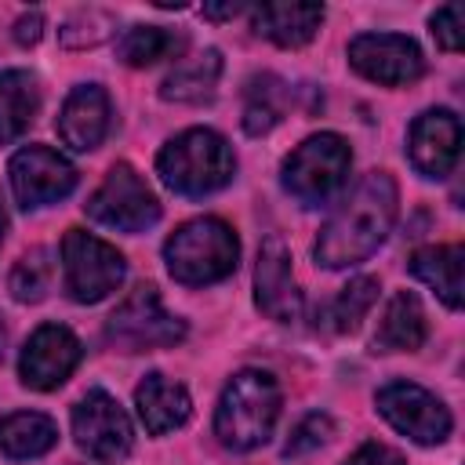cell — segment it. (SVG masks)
<instances>
[{"mask_svg":"<svg viewBox=\"0 0 465 465\" xmlns=\"http://www.w3.org/2000/svg\"><path fill=\"white\" fill-rule=\"evenodd\" d=\"M396 182L389 171H367L345 200L334 207L316 240V262L323 269H349L371 258L396 222Z\"/></svg>","mask_w":465,"mask_h":465,"instance_id":"6da1fadb","label":"cell"},{"mask_svg":"<svg viewBox=\"0 0 465 465\" xmlns=\"http://www.w3.org/2000/svg\"><path fill=\"white\" fill-rule=\"evenodd\" d=\"M156 174L178 196H207L232 182L236 156H232V145L218 131L189 127L160 149Z\"/></svg>","mask_w":465,"mask_h":465,"instance_id":"7a4b0ae2","label":"cell"},{"mask_svg":"<svg viewBox=\"0 0 465 465\" xmlns=\"http://www.w3.org/2000/svg\"><path fill=\"white\" fill-rule=\"evenodd\" d=\"M280 418V385L269 371H240L222 389L214 436L229 450H254L272 436Z\"/></svg>","mask_w":465,"mask_h":465,"instance_id":"3957f363","label":"cell"},{"mask_svg":"<svg viewBox=\"0 0 465 465\" xmlns=\"http://www.w3.org/2000/svg\"><path fill=\"white\" fill-rule=\"evenodd\" d=\"M167 272L185 287H207L232 276L240 262V240L222 218H193L178 225L163 243Z\"/></svg>","mask_w":465,"mask_h":465,"instance_id":"277c9868","label":"cell"},{"mask_svg":"<svg viewBox=\"0 0 465 465\" xmlns=\"http://www.w3.org/2000/svg\"><path fill=\"white\" fill-rule=\"evenodd\" d=\"M349 163H352V153L345 138L334 131H320V134H309L283 160L280 182L302 207H320L345 185Z\"/></svg>","mask_w":465,"mask_h":465,"instance_id":"5b68a950","label":"cell"},{"mask_svg":"<svg viewBox=\"0 0 465 465\" xmlns=\"http://www.w3.org/2000/svg\"><path fill=\"white\" fill-rule=\"evenodd\" d=\"M62 269H65V291L80 305H94V302L109 298L127 276L124 254L113 243L91 236L87 229H69L65 232Z\"/></svg>","mask_w":465,"mask_h":465,"instance_id":"8992f818","label":"cell"},{"mask_svg":"<svg viewBox=\"0 0 465 465\" xmlns=\"http://www.w3.org/2000/svg\"><path fill=\"white\" fill-rule=\"evenodd\" d=\"M105 338L120 352H149V349H163V345L182 341L185 323L163 309L153 283H142L105 320Z\"/></svg>","mask_w":465,"mask_h":465,"instance_id":"52a82bcc","label":"cell"},{"mask_svg":"<svg viewBox=\"0 0 465 465\" xmlns=\"http://www.w3.org/2000/svg\"><path fill=\"white\" fill-rule=\"evenodd\" d=\"M87 214L116 232H145L160 218V200L131 163H113L87 200Z\"/></svg>","mask_w":465,"mask_h":465,"instance_id":"ba28073f","label":"cell"},{"mask_svg":"<svg viewBox=\"0 0 465 465\" xmlns=\"http://www.w3.org/2000/svg\"><path fill=\"white\" fill-rule=\"evenodd\" d=\"M378 414L403 436H411L421 447L443 443L450 436V411L421 385L414 381H389L374 396Z\"/></svg>","mask_w":465,"mask_h":465,"instance_id":"9c48e42d","label":"cell"},{"mask_svg":"<svg viewBox=\"0 0 465 465\" xmlns=\"http://www.w3.org/2000/svg\"><path fill=\"white\" fill-rule=\"evenodd\" d=\"M11 193L25 211L47 207L76 189V167L51 145H25L7 163Z\"/></svg>","mask_w":465,"mask_h":465,"instance_id":"30bf717a","label":"cell"},{"mask_svg":"<svg viewBox=\"0 0 465 465\" xmlns=\"http://www.w3.org/2000/svg\"><path fill=\"white\" fill-rule=\"evenodd\" d=\"M73 436H76V447L94 461H120L134 440L131 418L105 389H91L87 396L76 400Z\"/></svg>","mask_w":465,"mask_h":465,"instance_id":"8fae6325","label":"cell"},{"mask_svg":"<svg viewBox=\"0 0 465 465\" xmlns=\"http://www.w3.org/2000/svg\"><path fill=\"white\" fill-rule=\"evenodd\" d=\"M349 65L385 87L414 84L425 73L421 47L403 33H360L349 44Z\"/></svg>","mask_w":465,"mask_h":465,"instance_id":"7c38bea8","label":"cell"},{"mask_svg":"<svg viewBox=\"0 0 465 465\" xmlns=\"http://www.w3.org/2000/svg\"><path fill=\"white\" fill-rule=\"evenodd\" d=\"M80 356H84V345L69 327L44 323L29 334V341L18 356V378H22V385H29L36 392H51L76 371Z\"/></svg>","mask_w":465,"mask_h":465,"instance_id":"4fadbf2b","label":"cell"},{"mask_svg":"<svg viewBox=\"0 0 465 465\" xmlns=\"http://www.w3.org/2000/svg\"><path fill=\"white\" fill-rule=\"evenodd\" d=\"M407 153H411V163L418 167V174L447 178L454 171V163H458V153H461V124H458V116L450 109H425L411 124Z\"/></svg>","mask_w":465,"mask_h":465,"instance_id":"5bb4252c","label":"cell"},{"mask_svg":"<svg viewBox=\"0 0 465 465\" xmlns=\"http://www.w3.org/2000/svg\"><path fill=\"white\" fill-rule=\"evenodd\" d=\"M254 305L276 320V323H291L302 312V291L294 283L291 272V251L283 247L280 236H269L258 251V265H254Z\"/></svg>","mask_w":465,"mask_h":465,"instance_id":"9a60e30c","label":"cell"},{"mask_svg":"<svg viewBox=\"0 0 465 465\" xmlns=\"http://www.w3.org/2000/svg\"><path fill=\"white\" fill-rule=\"evenodd\" d=\"M54 127H58V138L73 153H87V149L102 145V138L109 131V94H105V87H98V84L73 87Z\"/></svg>","mask_w":465,"mask_h":465,"instance_id":"2e32d148","label":"cell"},{"mask_svg":"<svg viewBox=\"0 0 465 465\" xmlns=\"http://www.w3.org/2000/svg\"><path fill=\"white\" fill-rule=\"evenodd\" d=\"M134 407H138V418H142L145 432H153V436H163V432L185 425L189 414H193L189 392L178 381H171L156 371L145 374V381L134 389Z\"/></svg>","mask_w":465,"mask_h":465,"instance_id":"e0dca14e","label":"cell"},{"mask_svg":"<svg viewBox=\"0 0 465 465\" xmlns=\"http://www.w3.org/2000/svg\"><path fill=\"white\" fill-rule=\"evenodd\" d=\"M254 29L262 36H269L280 47H302L316 36L320 22H323V7L320 4H258L251 11Z\"/></svg>","mask_w":465,"mask_h":465,"instance_id":"ac0fdd59","label":"cell"},{"mask_svg":"<svg viewBox=\"0 0 465 465\" xmlns=\"http://www.w3.org/2000/svg\"><path fill=\"white\" fill-rule=\"evenodd\" d=\"M411 272L429 283L447 309H461V291H465V251L458 243L443 247H421L411 258Z\"/></svg>","mask_w":465,"mask_h":465,"instance_id":"d6986e66","label":"cell"},{"mask_svg":"<svg viewBox=\"0 0 465 465\" xmlns=\"http://www.w3.org/2000/svg\"><path fill=\"white\" fill-rule=\"evenodd\" d=\"M425 341V312L411 291H396L374 331V349L381 352H414Z\"/></svg>","mask_w":465,"mask_h":465,"instance_id":"ffe728a7","label":"cell"},{"mask_svg":"<svg viewBox=\"0 0 465 465\" xmlns=\"http://www.w3.org/2000/svg\"><path fill=\"white\" fill-rule=\"evenodd\" d=\"M218 76H222V54L214 47H207L196 58L174 65V73L160 84V98L163 102H182V105L211 102L214 87H218Z\"/></svg>","mask_w":465,"mask_h":465,"instance_id":"44dd1931","label":"cell"},{"mask_svg":"<svg viewBox=\"0 0 465 465\" xmlns=\"http://www.w3.org/2000/svg\"><path fill=\"white\" fill-rule=\"evenodd\" d=\"M36 109H40L36 80L22 69L0 73V145L18 142L36 120Z\"/></svg>","mask_w":465,"mask_h":465,"instance_id":"7402d4cb","label":"cell"},{"mask_svg":"<svg viewBox=\"0 0 465 465\" xmlns=\"http://www.w3.org/2000/svg\"><path fill=\"white\" fill-rule=\"evenodd\" d=\"M58 443V425L40 411H15L0 418V450L7 458H40Z\"/></svg>","mask_w":465,"mask_h":465,"instance_id":"603a6c76","label":"cell"},{"mask_svg":"<svg viewBox=\"0 0 465 465\" xmlns=\"http://www.w3.org/2000/svg\"><path fill=\"white\" fill-rule=\"evenodd\" d=\"M185 47V36L174 33V29H163V25H134L120 36L116 51L127 65H156L163 58H174L178 51Z\"/></svg>","mask_w":465,"mask_h":465,"instance_id":"cb8c5ba5","label":"cell"},{"mask_svg":"<svg viewBox=\"0 0 465 465\" xmlns=\"http://www.w3.org/2000/svg\"><path fill=\"white\" fill-rule=\"evenodd\" d=\"M378 280L374 276H356V280H349L345 287H341V294L334 298V305H331V320H334V331H341V334H349V331H356L360 327V320L371 312V305L378 302Z\"/></svg>","mask_w":465,"mask_h":465,"instance_id":"d4e9b609","label":"cell"},{"mask_svg":"<svg viewBox=\"0 0 465 465\" xmlns=\"http://www.w3.org/2000/svg\"><path fill=\"white\" fill-rule=\"evenodd\" d=\"M51 258L44 247H33L29 254H22L11 269V294L18 302H40L51 291Z\"/></svg>","mask_w":465,"mask_h":465,"instance_id":"484cf974","label":"cell"},{"mask_svg":"<svg viewBox=\"0 0 465 465\" xmlns=\"http://www.w3.org/2000/svg\"><path fill=\"white\" fill-rule=\"evenodd\" d=\"M272 87H276L272 76H262V80L251 84L247 105H243V131H247V134H265V131L276 127V120H280V113H283V102L272 98Z\"/></svg>","mask_w":465,"mask_h":465,"instance_id":"4316f807","label":"cell"},{"mask_svg":"<svg viewBox=\"0 0 465 465\" xmlns=\"http://www.w3.org/2000/svg\"><path fill=\"white\" fill-rule=\"evenodd\" d=\"M113 36V18L105 11H80L62 25V44L65 47H94Z\"/></svg>","mask_w":465,"mask_h":465,"instance_id":"83f0119b","label":"cell"},{"mask_svg":"<svg viewBox=\"0 0 465 465\" xmlns=\"http://www.w3.org/2000/svg\"><path fill=\"white\" fill-rule=\"evenodd\" d=\"M331 432H334V421L327 418V414H320V411H312V414H305L294 429H291V440L283 443V454L287 458H298V454H309V450H316V447H323L327 440H331Z\"/></svg>","mask_w":465,"mask_h":465,"instance_id":"f1b7e54d","label":"cell"},{"mask_svg":"<svg viewBox=\"0 0 465 465\" xmlns=\"http://www.w3.org/2000/svg\"><path fill=\"white\" fill-rule=\"evenodd\" d=\"M429 25H432V36H436V44L443 51H461V40H465V11H461V4L440 7L429 18Z\"/></svg>","mask_w":465,"mask_h":465,"instance_id":"f546056e","label":"cell"},{"mask_svg":"<svg viewBox=\"0 0 465 465\" xmlns=\"http://www.w3.org/2000/svg\"><path fill=\"white\" fill-rule=\"evenodd\" d=\"M345 465H403V458L385 443H363Z\"/></svg>","mask_w":465,"mask_h":465,"instance_id":"4dcf8cb0","label":"cell"},{"mask_svg":"<svg viewBox=\"0 0 465 465\" xmlns=\"http://www.w3.org/2000/svg\"><path fill=\"white\" fill-rule=\"evenodd\" d=\"M40 33H44V15H40V11H29V15H22V18L15 22V40H18L22 47H33V44L40 40Z\"/></svg>","mask_w":465,"mask_h":465,"instance_id":"1f68e13d","label":"cell"},{"mask_svg":"<svg viewBox=\"0 0 465 465\" xmlns=\"http://www.w3.org/2000/svg\"><path fill=\"white\" fill-rule=\"evenodd\" d=\"M240 11H243V4H222V7H218V4H207V7H203L207 18H232V15H240Z\"/></svg>","mask_w":465,"mask_h":465,"instance_id":"d6a6232c","label":"cell"},{"mask_svg":"<svg viewBox=\"0 0 465 465\" xmlns=\"http://www.w3.org/2000/svg\"><path fill=\"white\" fill-rule=\"evenodd\" d=\"M4 232H7V211H4V200H0V243H4Z\"/></svg>","mask_w":465,"mask_h":465,"instance_id":"836d02e7","label":"cell"},{"mask_svg":"<svg viewBox=\"0 0 465 465\" xmlns=\"http://www.w3.org/2000/svg\"><path fill=\"white\" fill-rule=\"evenodd\" d=\"M4 349H7V327H4V320H0V360H4Z\"/></svg>","mask_w":465,"mask_h":465,"instance_id":"e575fe53","label":"cell"}]
</instances>
